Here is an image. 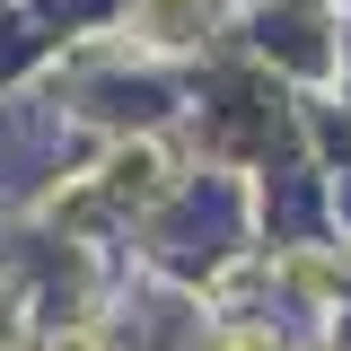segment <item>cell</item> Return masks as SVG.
<instances>
[{"label":"cell","mask_w":351,"mask_h":351,"mask_svg":"<svg viewBox=\"0 0 351 351\" xmlns=\"http://www.w3.org/2000/svg\"><path fill=\"white\" fill-rule=\"evenodd\" d=\"M141 18L158 27V44H193V27H202V0H141Z\"/></svg>","instance_id":"cell-1"},{"label":"cell","mask_w":351,"mask_h":351,"mask_svg":"<svg viewBox=\"0 0 351 351\" xmlns=\"http://www.w3.org/2000/svg\"><path fill=\"white\" fill-rule=\"evenodd\" d=\"M219 351H272V343H263V334H228Z\"/></svg>","instance_id":"cell-2"},{"label":"cell","mask_w":351,"mask_h":351,"mask_svg":"<svg viewBox=\"0 0 351 351\" xmlns=\"http://www.w3.org/2000/svg\"><path fill=\"white\" fill-rule=\"evenodd\" d=\"M53 351H97V334H71V343H53Z\"/></svg>","instance_id":"cell-3"}]
</instances>
